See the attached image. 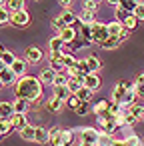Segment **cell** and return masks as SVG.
<instances>
[{
	"instance_id": "6da1fadb",
	"label": "cell",
	"mask_w": 144,
	"mask_h": 146,
	"mask_svg": "<svg viewBox=\"0 0 144 146\" xmlns=\"http://www.w3.org/2000/svg\"><path fill=\"white\" fill-rule=\"evenodd\" d=\"M42 86L44 84L40 82L38 76L26 74V76L18 78L12 88H14V96L16 98H22V100H26L30 104H38L42 100Z\"/></svg>"
},
{
	"instance_id": "7a4b0ae2",
	"label": "cell",
	"mask_w": 144,
	"mask_h": 146,
	"mask_svg": "<svg viewBox=\"0 0 144 146\" xmlns=\"http://www.w3.org/2000/svg\"><path fill=\"white\" fill-rule=\"evenodd\" d=\"M78 138H80V142H84V144L98 146V142H100V132H98L96 128H92V126H86V128H80Z\"/></svg>"
},
{
	"instance_id": "3957f363",
	"label": "cell",
	"mask_w": 144,
	"mask_h": 146,
	"mask_svg": "<svg viewBox=\"0 0 144 146\" xmlns=\"http://www.w3.org/2000/svg\"><path fill=\"white\" fill-rule=\"evenodd\" d=\"M92 26V44H102L110 34H108V26L106 24H102V22H94V24H90Z\"/></svg>"
},
{
	"instance_id": "277c9868",
	"label": "cell",
	"mask_w": 144,
	"mask_h": 146,
	"mask_svg": "<svg viewBox=\"0 0 144 146\" xmlns=\"http://www.w3.org/2000/svg\"><path fill=\"white\" fill-rule=\"evenodd\" d=\"M10 24L16 26V28H26V26L30 24V14H28L26 10H22V12H14V14L10 16Z\"/></svg>"
},
{
	"instance_id": "5b68a950",
	"label": "cell",
	"mask_w": 144,
	"mask_h": 146,
	"mask_svg": "<svg viewBox=\"0 0 144 146\" xmlns=\"http://www.w3.org/2000/svg\"><path fill=\"white\" fill-rule=\"evenodd\" d=\"M24 58L28 60V64H38V62L44 58V52H42L38 46H28L26 52H24Z\"/></svg>"
},
{
	"instance_id": "8992f818",
	"label": "cell",
	"mask_w": 144,
	"mask_h": 146,
	"mask_svg": "<svg viewBox=\"0 0 144 146\" xmlns=\"http://www.w3.org/2000/svg\"><path fill=\"white\" fill-rule=\"evenodd\" d=\"M48 130H50V134H48V144H50V146H62V130H64V128L52 126V128H48Z\"/></svg>"
},
{
	"instance_id": "52a82bcc",
	"label": "cell",
	"mask_w": 144,
	"mask_h": 146,
	"mask_svg": "<svg viewBox=\"0 0 144 146\" xmlns=\"http://www.w3.org/2000/svg\"><path fill=\"white\" fill-rule=\"evenodd\" d=\"M10 68H12V72H14L18 78H22V76H26V70H28V60H26V58H16V60H14V64H12Z\"/></svg>"
},
{
	"instance_id": "ba28073f",
	"label": "cell",
	"mask_w": 144,
	"mask_h": 146,
	"mask_svg": "<svg viewBox=\"0 0 144 146\" xmlns=\"http://www.w3.org/2000/svg\"><path fill=\"white\" fill-rule=\"evenodd\" d=\"M0 80H2V86H14L16 84V80H18V76L12 72V68L8 66V68H4L2 72H0Z\"/></svg>"
},
{
	"instance_id": "9c48e42d",
	"label": "cell",
	"mask_w": 144,
	"mask_h": 146,
	"mask_svg": "<svg viewBox=\"0 0 144 146\" xmlns=\"http://www.w3.org/2000/svg\"><path fill=\"white\" fill-rule=\"evenodd\" d=\"M56 36H60L64 44H70V42H74V40L78 38V32H76V28H74V26H66V28H64L62 32H58Z\"/></svg>"
},
{
	"instance_id": "30bf717a",
	"label": "cell",
	"mask_w": 144,
	"mask_h": 146,
	"mask_svg": "<svg viewBox=\"0 0 144 146\" xmlns=\"http://www.w3.org/2000/svg\"><path fill=\"white\" fill-rule=\"evenodd\" d=\"M84 86H86V88H90L92 92H96V90L102 86V80H100V76H98V74L90 72V74H86V78H84Z\"/></svg>"
},
{
	"instance_id": "8fae6325",
	"label": "cell",
	"mask_w": 144,
	"mask_h": 146,
	"mask_svg": "<svg viewBox=\"0 0 144 146\" xmlns=\"http://www.w3.org/2000/svg\"><path fill=\"white\" fill-rule=\"evenodd\" d=\"M6 8L10 14L22 12V10H26V0H6Z\"/></svg>"
},
{
	"instance_id": "7c38bea8",
	"label": "cell",
	"mask_w": 144,
	"mask_h": 146,
	"mask_svg": "<svg viewBox=\"0 0 144 146\" xmlns=\"http://www.w3.org/2000/svg\"><path fill=\"white\" fill-rule=\"evenodd\" d=\"M56 74H58V72H54L50 66H46V68L40 72V76H38V78H40V82H42V84H50V86H52V84H54Z\"/></svg>"
},
{
	"instance_id": "4fadbf2b",
	"label": "cell",
	"mask_w": 144,
	"mask_h": 146,
	"mask_svg": "<svg viewBox=\"0 0 144 146\" xmlns=\"http://www.w3.org/2000/svg\"><path fill=\"white\" fill-rule=\"evenodd\" d=\"M14 114L12 102H0V120H10Z\"/></svg>"
},
{
	"instance_id": "5bb4252c",
	"label": "cell",
	"mask_w": 144,
	"mask_h": 146,
	"mask_svg": "<svg viewBox=\"0 0 144 146\" xmlns=\"http://www.w3.org/2000/svg\"><path fill=\"white\" fill-rule=\"evenodd\" d=\"M72 92L68 90V86L66 84H62V86H52V96H56V98H60V100H68V96H70Z\"/></svg>"
},
{
	"instance_id": "9a60e30c",
	"label": "cell",
	"mask_w": 144,
	"mask_h": 146,
	"mask_svg": "<svg viewBox=\"0 0 144 146\" xmlns=\"http://www.w3.org/2000/svg\"><path fill=\"white\" fill-rule=\"evenodd\" d=\"M34 132H36V126H32V124H26L22 130H18L20 138L26 140V142H34Z\"/></svg>"
},
{
	"instance_id": "2e32d148",
	"label": "cell",
	"mask_w": 144,
	"mask_h": 146,
	"mask_svg": "<svg viewBox=\"0 0 144 146\" xmlns=\"http://www.w3.org/2000/svg\"><path fill=\"white\" fill-rule=\"evenodd\" d=\"M64 104H66V102H64V100H60V98H56V96H50V98H48V102H46V106H48V110H50V112H60Z\"/></svg>"
},
{
	"instance_id": "e0dca14e",
	"label": "cell",
	"mask_w": 144,
	"mask_h": 146,
	"mask_svg": "<svg viewBox=\"0 0 144 146\" xmlns=\"http://www.w3.org/2000/svg\"><path fill=\"white\" fill-rule=\"evenodd\" d=\"M12 106H14V114H26L28 108H30V102H26V100H22V98H16V100L12 102Z\"/></svg>"
},
{
	"instance_id": "ac0fdd59",
	"label": "cell",
	"mask_w": 144,
	"mask_h": 146,
	"mask_svg": "<svg viewBox=\"0 0 144 146\" xmlns=\"http://www.w3.org/2000/svg\"><path fill=\"white\" fill-rule=\"evenodd\" d=\"M108 108H110V100H98V102L92 106V112H94L96 116H102V114L108 112Z\"/></svg>"
},
{
	"instance_id": "d6986e66",
	"label": "cell",
	"mask_w": 144,
	"mask_h": 146,
	"mask_svg": "<svg viewBox=\"0 0 144 146\" xmlns=\"http://www.w3.org/2000/svg\"><path fill=\"white\" fill-rule=\"evenodd\" d=\"M10 122H12L14 130H22V128L28 124V120H26V114H12Z\"/></svg>"
},
{
	"instance_id": "ffe728a7",
	"label": "cell",
	"mask_w": 144,
	"mask_h": 146,
	"mask_svg": "<svg viewBox=\"0 0 144 146\" xmlns=\"http://www.w3.org/2000/svg\"><path fill=\"white\" fill-rule=\"evenodd\" d=\"M48 134H50V130H48V128L36 126V132H34V142H38V144L48 142Z\"/></svg>"
},
{
	"instance_id": "44dd1931",
	"label": "cell",
	"mask_w": 144,
	"mask_h": 146,
	"mask_svg": "<svg viewBox=\"0 0 144 146\" xmlns=\"http://www.w3.org/2000/svg\"><path fill=\"white\" fill-rule=\"evenodd\" d=\"M106 26H108V34L114 36V38H118V36L122 34V30H124V24L118 22V20H114V22H110V24H106Z\"/></svg>"
},
{
	"instance_id": "7402d4cb",
	"label": "cell",
	"mask_w": 144,
	"mask_h": 146,
	"mask_svg": "<svg viewBox=\"0 0 144 146\" xmlns=\"http://www.w3.org/2000/svg\"><path fill=\"white\" fill-rule=\"evenodd\" d=\"M86 62H88V70H90V72L98 74V72L102 70V62H100V58H98V56H88V58H86Z\"/></svg>"
},
{
	"instance_id": "603a6c76",
	"label": "cell",
	"mask_w": 144,
	"mask_h": 146,
	"mask_svg": "<svg viewBox=\"0 0 144 146\" xmlns=\"http://www.w3.org/2000/svg\"><path fill=\"white\" fill-rule=\"evenodd\" d=\"M120 44H122V42H120L118 38H114V36H108V38H106V40L100 44V48H102V50H116Z\"/></svg>"
},
{
	"instance_id": "cb8c5ba5",
	"label": "cell",
	"mask_w": 144,
	"mask_h": 146,
	"mask_svg": "<svg viewBox=\"0 0 144 146\" xmlns=\"http://www.w3.org/2000/svg\"><path fill=\"white\" fill-rule=\"evenodd\" d=\"M66 86H68V90L72 92V94H76L82 86H84V82L82 80H78L76 76H68V82H66Z\"/></svg>"
},
{
	"instance_id": "d4e9b609",
	"label": "cell",
	"mask_w": 144,
	"mask_h": 146,
	"mask_svg": "<svg viewBox=\"0 0 144 146\" xmlns=\"http://www.w3.org/2000/svg\"><path fill=\"white\" fill-rule=\"evenodd\" d=\"M60 18L64 20V24H66V26H74V24L78 22V16H76L72 10H64V12L60 14Z\"/></svg>"
},
{
	"instance_id": "484cf974",
	"label": "cell",
	"mask_w": 144,
	"mask_h": 146,
	"mask_svg": "<svg viewBox=\"0 0 144 146\" xmlns=\"http://www.w3.org/2000/svg\"><path fill=\"white\" fill-rule=\"evenodd\" d=\"M78 20H80L82 24H94V22H96V12L82 10V12H80V16H78Z\"/></svg>"
},
{
	"instance_id": "4316f807",
	"label": "cell",
	"mask_w": 144,
	"mask_h": 146,
	"mask_svg": "<svg viewBox=\"0 0 144 146\" xmlns=\"http://www.w3.org/2000/svg\"><path fill=\"white\" fill-rule=\"evenodd\" d=\"M48 48H50V52H62V48H64V42H62V38L60 36H54V38H50V42H48Z\"/></svg>"
},
{
	"instance_id": "83f0119b",
	"label": "cell",
	"mask_w": 144,
	"mask_h": 146,
	"mask_svg": "<svg viewBox=\"0 0 144 146\" xmlns=\"http://www.w3.org/2000/svg\"><path fill=\"white\" fill-rule=\"evenodd\" d=\"M134 86H136V96H138V98H144V72L136 76Z\"/></svg>"
},
{
	"instance_id": "f1b7e54d",
	"label": "cell",
	"mask_w": 144,
	"mask_h": 146,
	"mask_svg": "<svg viewBox=\"0 0 144 146\" xmlns=\"http://www.w3.org/2000/svg\"><path fill=\"white\" fill-rule=\"evenodd\" d=\"M62 56H64V54H62ZM62 56H60V58H50V68H52L54 72H64V70H66Z\"/></svg>"
},
{
	"instance_id": "f546056e",
	"label": "cell",
	"mask_w": 144,
	"mask_h": 146,
	"mask_svg": "<svg viewBox=\"0 0 144 146\" xmlns=\"http://www.w3.org/2000/svg\"><path fill=\"white\" fill-rule=\"evenodd\" d=\"M0 60H2L6 66H12V64H14V60H16V56H14V52H12V50H2V54H0Z\"/></svg>"
},
{
	"instance_id": "4dcf8cb0",
	"label": "cell",
	"mask_w": 144,
	"mask_h": 146,
	"mask_svg": "<svg viewBox=\"0 0 144 146\" xmlns=\"http://www.w3.org/2000/svg\"><path fill=\"white\" fill-rule=\"evenodd\" d=\"M80 36L84 38V42H86V44H92V26H90V24H82Z\"/></svg>"
},
{
	"instance_id": "1f68e13d",
	"label": "cell",
	"mask_w": 144,
	"mask_h": 146,
	"mask_svg": "<svg viewBox=\"0 0 144 146\" xmlns=\"http://www.w3.org/2000/svg\"><path fill=\"white\" fill-rule=\"evenodd\" d=\"M126 110H128L132 116H136L138 120H140V118H144V106H142V104H136V102H134V104H132L130 108H126Z\"/></svg>"
},
{
	"instance_id": "d6a6232c",
	"label": "cell",
	"mask_w": 144,
	"mask_h": 146,
	"mask_svg": "<svg viewBox=\"0 0 144 146\" xmlns=\"http://www.w3.org/2000/svg\"><path fill=\"white\" fill-rule=\"evenodd\" d=\"M138 2H140V0H120V8H124L126 12H134V8L138 6Z\"/></svg>"
},
{
	"instance_id": "836d02e7",
	"label": "cell",
	"mask_w": 144,
	"mask_h": 146,
	"mask_svg": "<svg viewBox=\"0 0 144 146\" xmlns=\"http://www.w3.org/2000/svg\"><path fill=\"white\" fill-rule=\"evenodd\" d=\"M76 94H78V98H80L82 102H90V100H92V94H94V92H92L90 88H86V86H82V88H80V90H78Z\"/></svg>"
},
{
	"instance_id": "e575fe53",
	"label": "cell",
	"mask_w": 144,
	"mask_h": 146,
	"mask_svg": "<svg viewBox=\"0 0 144 146\" xmlns=\"http://www.w3.org/2000/svg\"><path fill=\"white\" fill-rule=\"evenodd\" d=\"M12 130H14V126H12L10 120H0V136H6V134H10Z\"/></svg>"
},
{
	"instance_id": "d590c367",
	"label": "cell",
	"mask_w": 144,
	"mask_h": 146,
	"mask_svg": "<svg viewBox=\"0 0 144 146\" xmlns=\"http://www.w3.org/2000/svg\"><path fill=\"white\" fill-rule=\"evenodd\" d=\"M138 22H140V20H138L134 14H130V16H128V18H126L122 24H124V28H126V30H134V28L138 26Z\"/></svg>"
},
{
	"instance_id": "8d00e7d4",
	"label": "cell",
	"mask_w": 144,
	"mask_h": 146,
	"mask_svg": "<svg viewBox=\"0 0 144 146\" xmlns=\"http://www.w3.org/2000/svg\"><path fill=\"white\" fill-rule=\"evenodd\" d=\"M80 102H82V100L78 98V94H70L68 100H66V106H68L70 110H76V108L80 106Z\"/></svg>"
},
{
	"instance_id": "74e56055",
	"label": "cell",
	"mask_w": 144,
	"mask_h": 146,
	"mask_svg": "<svg viewBox=\"0 0 144 146\" xmlns=\"http://www.w3.org/2000/svg\"><path fill=\"white\" fill-rule=\"evenodd\" d=\"M10 12H8V8L6 6H0V26H4V24H8L10 22Z\"/></svg>"
},
{
	"instance_id": "f35d334b",
	"label": "cell",
	"mask_w": 144,
	"mask_h": 146,
	"mask_svg": "<svg viewBox=\"0 0 144 146\" xmlns=\"http://www.w3.org/2000/svg\"><path fill=\"white\" fill-rule=\"evenodd\" d=\"M74 142V132L72 130H62V146H68Z\"/></svg>"
},
{
	"instance_id": "ab89813d",
	"label": "cell",
	"mask_w": 144,
	"mask_h": 146,
	"mask_svg": "<svg viewBox=\"0 0 144 146\" xmlns=\"http://www.w3.org/2000/svg\"><path fill=\"white\" fill-rule=\"evenodd\" d=\"M50 24H52V28H54L56 32H62V30L66 28V24H64V20H62L60 16H56V18H52V22H50Z\"/></svg>"
},
{
	"instance_id": "60d3db41",
	"label": "cell",
	"mask_w": 144,
	"mask_h": 146,
	"mask_svg": "<svg viewBox=\"0 0 144 146\" xmlns=\"http://www.w3.org/2000/svg\"><path fill=\"white\" fill-rule=\"evenodd\" d=\"M82 10L96 12V10H98V2H96V0H84V4H82Z\"/></svg>"
},
{
	"instance_id": "b9f144b4",
	"label": "cell",
	"mask_w": 144,
	"mask_h": 146,
	"mask_svg": "<svg viewBox=\"0 0 144 146\" xmlns=\"http://www.w3.org/2000/svg\"><path fill=\"white\" fill-rule=\"evenodd\" d=\"M88 110H90V102H80V106L74 110L78 116H86L88 114Z\"/></svg>"
},
{
	"instance_id": "7bdbcfd3",
	"label": "cell",
	"mask_w": 144,
	"mask_h": 146,
	"mask_svg": "<svg viewBox=\"0 0 144 146\" xmlns=\"http://www.w3.org/2000/svg\"><path fill=\"white\" fill-rule=\"evenodd\" d=\"M136 122H138V118H136V116H132L128 110H124V126H134Z\"/></svg>"
},
{
	"instance_id": "ee69618b",
	"label": "cell",
	"mask_w": 144,
	"mask_h": 146,
	"mask_svg": "<svg viewBox=\"0 0 144 146\" xmlns=\"http://www.w3.org/2000/svg\"><path fill=\"white\" fill-rule=\"evenodd\" d=\"M128 16H130V12H126V10H124V8H120V6L116 8V20H118V22H124Z\"/></svg>"
},
{
	"instance_id": "f6af8a7d",
	"label": "cell",
	"mask_w": 144,
	"mask_h": 146,
	"mask_svg": "<svg viewBox=\"0 0 144 146\" xmlns=\"http://www.w3.org/2000/svg\"><path fill=\"white\" fill-rule=\"evenodd\" d=\"M138 20H144V2H138V6L134 8V12H132Z\"/></svg>"
},
{
	"instance_id": "bcb514c9",
	"label": "cell",
	"mask_w": 144,
	"mask_h": 146,
	"mask_svg": "<svg viewBox=\"0 0 144 146\" xmlns=\"http://www.w3.org/2000/svg\"><path fill=\"white\" fill-rule=\"evenodd\" d=\"M78 70H80V74H90V70H88V62H86V58H82V60H78Z\"/></svg>"
},
{
	"instance_id": "7dc6e473",
	"label": "cell",
	"mask_w": 144,
	"mask_h": 146,
	"mask_svg": "<svg viewBox=\"0 0 144 146\" xmlns=\"http://www.w3.org/2000/svg\"><path fill=\"white\" fill-rule=\"evenodd\" d=\"M124 140L128 142V146H140V138H138L136 134H130V136H126Z\"/></svg>"
},
{
	"instance_id": "c3c4849f",
	"label": "cell",
	"mask_w": 144,
	"mask_h": 146,
	"mask_svg": "<svg viewBox=\"0 0 144 146\" xmlns=\"http://www.w3.org/2000/svg\"><path fill=\"white\" fill-rule=\"evenodd\" d=\"M72 4H74V0H60V6H64L66 10H72Z\"/></svg>"
},
{
	"instance_id": "681fc988",
	"label": "cell",
	"mask_w": 144,
	"mask_h": 146,
	"mask_svg": "<svg viewBox=\"0 0 144 146\" xmlns=\"http://www.w3.org/2000/svg\"><path fill=\"white\" fill-rule=\"evenodd\" d=\"M108 146H128V142H126V140H116V138H114Z\"/></svg>"
},
{
	"instance_id": "f907efd6",
	"label": "cell",
	"mask_w": 144,
	"mask_h": 146,
	"mask_svg": "<svg viewBox=\"0 0 144 146\" xmlns=\"http://www.w3.org/2000/svg\"><path fill=\"white\" fill-rule=\"evenodd\" d=\"M128 34H130V30H126V28H124V30H122V34L118 36V40H120V42H124V40L128 38Z\"/></svg>"
},
{
	"instance_id": "816d5d0a",
	"label": "cell",
	"mask_w": 144,
	"mask_h": 146,
	"mask_svg": "<svg viewBox=\"0 0 144 146\" xmlns=\"http://www.w3.org/2000/svg\"><path fill=\"white\" fill-rule=\"evenodd\" d=\"M106 2H108L110 6H114V8H118V6H120V0H106Z\"/></svg>"
},
{
	"instance_id": "f5cc1de1",
	"label": "cell",
	"mask_w": 144,
	"mask_h": 146,
	"mask_svg": "<svg viewBox=\"0 0 144 146\" xmlns=\"http://www.w3.org/2000/svg\"><path fill=\"white\" fill-rule=\"evenodd\" d=\"M4 68H8V66H6V64H4V62H2V60H0V72H2V70H4Z\"/></svg>"
},
{
	"instance_id": "db71d44e",
	"label": "cell",
	"mask_w": 144,
	"mask_h": 146,
	"mask_svg": "<svg viewBox=\"0 0 144 146\" xmlns=\"http://www.w3.org/2000/svg\"><path fill=\"white\" fill-rule=\"evenodd\" d=\"M76 146H90V144H84V142H78Z\"/></svg>"
},
{
	"instance_id": "11a10c76",
	"label": "cell",
	"mask_w": 144,
	"mask_h": 146,
	"mask_svg": "<svg viewBox=\"0 0 144 146\" xmlns=\"http://www.w3.org/2000/svg\"><path fill=\"white\" fill-rule=\"evenodd\" d=\"M4 2H6V0H0V6H4Z\"/></svg>"
},
{
	"instance_id": "9f6ffc18",
	"label": "cell",
	"mask_w": 144,
	"mask_h": 146,
	"mask_svg": "<svg viewBox=\"0 0 144 146\" xmlns=\"http://www.w3.org/2000/svg\"><path fill=\"white\" fill-rule=\"evenodd\" d=\"M2 50H4V48H2V46H0V54H2Z\"/></svg>"
},
{
	"instance_id": "6f0895ef",
	"label": "cell",
	"mask_w": 144,
	"mask_h": 146,
	"mask_svg": "<svg viewBox=\"0 0 144 146\" xmlns=\"http://www.w3.org/2000/svg\"><path fill=\"white\" fill-rule=\"evenodd\" d=\"M0 86H2V80H0Z\"/></svg>"
},
{
	"instance_id": "680465c9",
	"label": "cell",
	"mask_w": 144,
	"mask_h": 146,
	"mask_svg": "<svg viewBox=\"0 0 144 146\" xmlns=\"http://www.w3.org/2000/svg\"><path fill=\"white\" fill-rule=\"evenodd\" d=\"M96 2H100V0H96Z\"/></svg>"
}]
</instances>
